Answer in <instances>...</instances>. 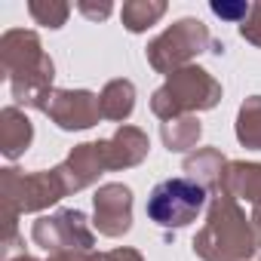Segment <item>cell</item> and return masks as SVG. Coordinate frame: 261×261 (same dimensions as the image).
I'll list each match as a JSON object with an SVG mask.
<instances>
[{"mask_svg":"<svg viewBox=\"0 0 261 261\" xmlns=\"http://www.w3.org/2000/svg\"><path fill=\"white\" fill-rule=\"evenodd\" d=\"M203 200H206L203 185L191 178H169L151 191L148 215L160 227H185L197 218V212L203 209Z\"/></svg>","mask_w":261,"mask_h":261,"instance_id":"6da1fadb","label":"cell"},{"mask_svg":"<svg viewBox=\"0 0 261 261\" xmlns=\"http://www.w3.org/2000/svg\"><path fill=\"white\" fill-rule=\"evenodd\" d=\"M95 212H98V221H101V230L108 233V221H117V230H126L129 227V191L114 185V188H105L98 197H95Z\"/></svg>","mask_w":261,"mask_h":261,"instance_id":"7a4b0ae2","label":"cell"},{"mask_svg":"<svg viewBox=\"0 0 261 261\" xmlns=\"http://www.w3.org/2000/svg\"><path fill=\"white\" fill-rule=\"evenodd\" d=\"M212 10H215L218 16H227V19H233V16H243V13H246V7H243V4H237V7H233V4H212Z\"/></svg>","mask_w":261,"mask_h":261,"instance_id":"3957f363","label":"cell"}]
</instances>
